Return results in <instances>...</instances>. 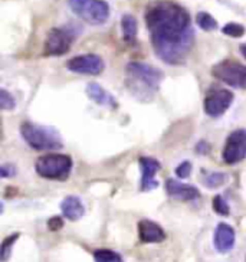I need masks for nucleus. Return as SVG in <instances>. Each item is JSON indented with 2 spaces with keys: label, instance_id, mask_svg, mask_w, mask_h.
Masks as SVG:
<instances>
[{
  "label": "nucleus",
  "instance_id": "obj_7",
  "mask_svg": "<svg viewBox=\"0 0 246 262\" xmlns=\"http://www.w3.org/2000/svg\"><path fill=\"white\" fill-rule=\"evenodd\" d=\"M233 102V94L225 88H210L205 98V111L209 117L223 116Z\"/></svg>",
  "mask_w": 246,
  "mask_h": 262
},
{
  "label": "nucleus",
  "instance_id": "obj_25",
  "mask_svg": "<svg viewBox=\"0 0 246 262\" xmlns=\"http://www.w3.org/2000/svg\"><path fill=\"white\" fill-rule=\"evenodd\" d=\"M213 210H215L217 215L228 216L231 213V209H229V205L226 203V201L223 199L222 196H215L213 198Z\"/></svg>",
  "mask_w": 246,
  "mask_h": 262
},
{
  "label": "nucleus",
  "instance_id": "obj_14",
  "mask_svg": "<svg viewBox=\"0 0 246 262\" xmlns=\"http://www.w3.org/2000/svg\"><path fill=\"white\" fill-rule=\"evenodd\" d=\"M109 17V5L105 0H93L90 8L86 9L84 15V20L91 25L105 24Z\"/></svg>",
  "mask_w": 246,
  "mask_h": 262
},
{
  "label": "nucleus",
  "instance_id": "obj_18",
  "mask_svg": "<svg viewBox=\"0 0 246 262\" xmlns=\"http://www.w3.org/2000/svg\"><path fill=\"white\" fill-rule=\"evenodd\" d=\"M196 24L200 29L206 32H212L217 29V22L213 16L208 13V12H199L196 16Z\"/></svg>",
  "mask_w": 246,
  "mask_h": 262
},
{
  "label": "nucleus",
  "instance_id": "obj_26",
  "mask_svg": "<svg viewBox=\"0 0 246 262\" xmlns=\"http://www.w3.org/2000/svg\"><path fill=\"white\" fill-rule=\"evenodd\" d=\"M176 174H177V178H180V179L189 178V176L192 174V163L190 162L180 163V164L177 166Z\"/></svg>",
  "mask_w": 246,
  "mask_h": 262
},
{
  "label": "nucleus",
  "instance_id": "obj_30",
  "mask_svg": "<svg viewBox=\"0 0 246 262\" xmlns=\"http://www.w3.org/2000/svg\"><path fill=\"white\" fill-rule=\"evenodd\" d=\"M239 51H240V54L243 55V58L246 59V43H242V45L239 47Z\"/></svg>",
  "mask_w": 246,
  "mask_h": 262
},
{
  "label": "nucleus",
  "instance_id": "obj_24",
  "mask_svg": "<svg viewBox=\"0 0 246 262\" xmlns=\"http://www.w3.org/2000/svg\"><path fill=\"white\" fill-rule=\"evenodd\" d=\"M0 107L2 110L8 111V110H15L16 107V101L13 98V95L6 91L5 88L0 90Z\"/></svg>",
  "mask_w": 246,
  "mask_h": 262
},
{
  "label": "nucleus",
  "instance_id": "obj_2",
  "mask_svg": "<svg viewBox=\"0 0 246 262\" xmlns=\"http://www.w3.org/2000/svg\"><path fill=\"white\" fill-rule=\"evenodd\" d=\"M162 79V71L143 62H130L125 67V88L140 100H151Z\"/></svg>",
  "mask_w": 246,
  "mask_h": 262
},
{
  "label": "nucleus",
  "instance_id": "obj_12",
  "mask_svg": "<svg viewBox=\"0 0 246 262\" xmlns=\"http://www.w3.org/2000/svg\"><path fill=\"white\" fill-rule=\"evenodd\" d=\"M166 190L169 193L170 198L173 199H177L180 202H189L194 201L200 198V192L194 187V186L185 185V183H180L177 180H173L170 179L166 183Z\"/></svg>",
  "mask_w": 246,
  "mask_h": 262
},
{
  "label": "nucleus",
  "instance_id": "obj_8",
  "mask_svg": "<svg viewBox=\"0 0 246 262\" xmlns=\"http://www.w3.org/2000/svg\"><path fill=\"white\" fill-rule=\"evenodd\" d=\"M223 160L226 164H236L246 157V130L239 128L229 134L223 148Z\"/></svg>",
  "mask_w": 246,
  "mask_h": 262
},
{
  "label": "nucleus",
  "instance_id": "obj_4",
  "mask_svg": "<svg viewBox=\"0 0 246 262\" xmlns=\"http://www.w3.org/2000/svg\"><path fill=\"white\" fill-rule=\"evenodd\" d=\"M35 169L39 176L49 180H66L72 170V159L66 155H45L40 156Z\"/></svg>",
  "mask_w": 246,
  "mask_h": 262
},
{
  "label": "nucleus",
  "instance_id": "obj_23",
  "mask_svg": "<svg viewBox=\"0 0 246 262\" xmlns=\"http://www.w3.org/2000/svg\"><path fill=\"white\" fill-rule=\"evenodd\" d=\"M91 3H93V0H68L71 10L79 17H84L85 12L90 8Z\"/></svg>",
  "mask_w": 246,
  "mask_h": 262
},
{
  "label": "nucleus",
  "instance_id": "obj_1",
  "mask_svg": "<svg viewBox=\"0 0 246 262\" xmlns=\"http://www.w3.org/2000/svg\"><path fill=\"white\" fill-rule=\"evenodd\" d=\"M146 24L155 55L169 65L183 63L194 43L189 12L170 0L154 2L147 9Z\"/></svg>",
  "mask_w": 246,
  "mask_h": 262
},
{
  "label": "nucleus",
  "instance_id": "obj_13",
  "mask_svg": "<svg viewBox=\"0 0 246 262\" xmlns=\"http://www.w3.org/2000/svg\"><path fill=\"white\" fill-rule=\"evenodd\" d=\"M139 236L144 244H159L166 239V232L153 221L143 219L139 222Z\"/></svg>",
  "mask_w": 246,
  "mask_h": 262
},
{
  "label": "nucleus",
  "instance_id": "obj_15",
  "mask_svg": "<svg viewBox=\"0 0 246 262\" xmlns=\"http://www.w3.org/2000/svg\"><path fill=\"white\" fill-rule=\"evenodd\" d=\"M86 95L90 97V100L97 102L101 107H107L111 108V110H117V107H118V102L116 101V98L97 82H91V84L86 85Z\"/></svg>",
  "mask_w": 246,
  "mask_h": 262
},
{
  "label": "nucleus",
  "instance_id": "obj_28",
  "mask_svg": "<svg viewBox=\"0 0 246 262\" xmlns=\"http://www.w3.org/2000/svg\"><path fill=\"white\" fill-rule=\"evenodd\" d=\"M62 226H63V221H62V217H59V216H54V217H51L48 221V228L52 232L59 231V229H62Z\"/></svg>",
  "mask_w": 246,
  "mask_h": 262
},
{
  "label": "nucleus",
  "instance_id": "obj_9",
  "mask_svg": "<svg viewBox=\"0 0 246 262\" xmlns=\"http://www.w3.org/2000/svg\"><path fill=\"white\" fill-rule=\"evenodd\" d=\"M66 68L71 72L82 74V75H100L105 65L102 58L95 54H85L75 56L66 62Z\"/></svg>",
  "mask_w": 246,
  "mask_h": 262
},
{
  "label": "nucleus",
  "instance_id": "obj_10",
  "mask_svg": "<svg viewBox=\"0 0 246 262\" xmlns=\"http://www.w3.org/2000/svg\"><path fill=\"white\" fill-rule=\"evenodd\" d=\"M140 169H141V183H140V189L143 192H148L153 190L159 186V182L155 180V174L162 169V164L157 162L153 157H140Z\"/></svg>",
  "mask_w": 246,
  "mask_h": 262
},
{
  "label": "nucleus",
  "instance_id": "obj_21",
  "mask_svg": "<svg viewBox=\"0 0 246 262\" xmlns=\"http://www.w3.org/2000/svg\"><path fill=\"white\" fill-rule=\"evenodd\" d=\"M226 180H228V174H226V173L213 171V173H209L208 176H205V179H203V185L208 186L210 189H216V187H219V186L225 185Z\"/></svg>",
  "mask_w": 246,
  "mask_h": 262
},
{
  "label": "nucleus",
  "instance_id": "obj_20",
  "mask_svg": "<svg viewBox=\"0 0 246 262\" xmlns=\"http://www.w3.org/2000/svg\"><path fill=\"white\" fill-rule=\"evenodd\" d=\"M95 262H124L121 255L109 249H97L94 252Z\"/></svg>",
  "mask_w": 246,
  "mask_h": 262
},
{
  "label": "nucleus",
  "instance_id": "obj_5",
  "mask_svg": "<svg viewBox=\"0 0 246 262\" xmlns=\"http://www.w3.org/2000/svg\"><path fill=\"white\" fill-rule=\"evenodd\" d=\"M212 75L233 88L246 90V65H242L238 61L226 59L216 63L212 68Z\"/></svg>",
  "mask_w": 246,
  "mask_h": 262
},
{
  "label": "nucleus",
  "instance_id": "obj_6",
  "mask_svg": "<svg viewBox=\"0 0 246 262\" xmlns=\"http://www.w3.org/2000/svg\"><path fill=\"white\" fill-rule=\"evenodd\" d=\"M75 35L65 28H54L51 29L45 42V54L49 56H61L65 55L72 47Z\"/></svg>",
  "mask_w": 246,
  "mask_h": 262
},
{
  "label": "nucleus",
  "instance_id": "obj_3",
  "mask_svg": "<svg viewBox=\"0 0 246 262\" xmlns=\"http://www.w3.org/2000/svg\"><path fill=\"white\" fill-rule=\"evenodd\" d=\"M20 134L25 141L35 150H58L62 148V139L58 130L47 125L24 123L20 125Z\"/></svg>",
  "mask_w": 246,
  "mask_h": 262
},
{
  "label": "nucleus",
  "instance_id": "obj_27",
  "mask_svg": "<svg viewBox=\"0 0 246 262\" xmlns=\"http://www.w3.org/2000/svg\"><path fill=\"white\" fill-rule=\"evenodd\" d=\"M16 173H17V170H16L15 164H3L2 167H0V176L3 179H9V178H13L16 176Z\"/></svg>",
  "mask_w": 246,
  "mask_h": 262
},
{
  "label": "nucleus",
  "instance_id": "obj_22",
  "mask_svg": "<svg viewBox=\"0 0 246 262\" xmlns=\"http://www.w3.org/2000/svg\"><path fill=\"white\" fill-rule=\"evenodd\" d=\"M222 32L226 36H231V38H242L245 35L246 29L245 26L232 22V24L225 25L222 28Z\"/></svg>",
  "mask_w": 246,
  "mask_h": 262
},
{
  "label": "nucleus",
  "instance_id": "obj_17",
  "mask_svg": "<svg viewBox=\"0 0 246 262\" xmlns=\"http://www.w3.org/2000/svg\"><path fill=\"white\" fill-rule=\"evenodd\" d=\"M137 19L132 15H124L121 17V29H123L124 40L127 43H132L137 38Z\"/></svg>",
  "mask_w": 246,
  "mask_h": 262
},
{
  "label": "nucleus",
  "instance_id": "obj_11",
  "mask_svg": "<svg viewBox=\"0 0 246 262\" xmlns=\"http://www.w3.org/2000/svg\"><path fill=\"white\" fill-rule=\"evenodd\" d=\"M235 229L231 225L228 224H219L216 226L215 236H213V242H215V248L217 252L220 254H226L233 249L235 247Z\"/></svg>",
  "mask_w": 246,
  "mask_h": 262
},
{
  "label": "nucleus",
  "instance_id": "obj_29",
  "mask_svg": "<svg viewBox=\"0 0 246 262\" xmlns=\"http://www.w3.org/2000/svg\"><path fill=\"white\" fill-rule=\"evenodd\" d=\"M196 150H197V153H200V155H206L209 151V144L206 141H200L197 147H196Z\"/></svg>",
  "mask_w": 246,
  "mask_h": 262
},
{
  "label": "nucleus",
  "instance_id": "obj_16",
  "mask_svg": "<svg viewBox=\"0 0 246 262\" xmlns=\"http://www.w3.org/2000/svg\"><path fill=\"white\" fill-rule=\"evenodd\" d=\"M61 210L63 216L72 222L79 221L85 213L84 203L78 196H66L61 203Z\"/></svg>",
  "mask_w": 246,
  "mask_h": 262
},
{
  "label": "nucleus",
  "instance_id": "obj_19",
  "mask_svg": "<svg viewBox=\"0 0 246 262\" xmlns=\"http://www.w3.org/2000/svg\"><path fill=\"white\" fill-rule=\"evenodd\" d=\"M19 239V233H12L9 235L8 238H5V241L2 242V247H0V261L8 262L10 255H12V248L15 245V242Z\"/></svg>",
  "mask_w": 246,
  "mask_h": 262
}]
</instances>
